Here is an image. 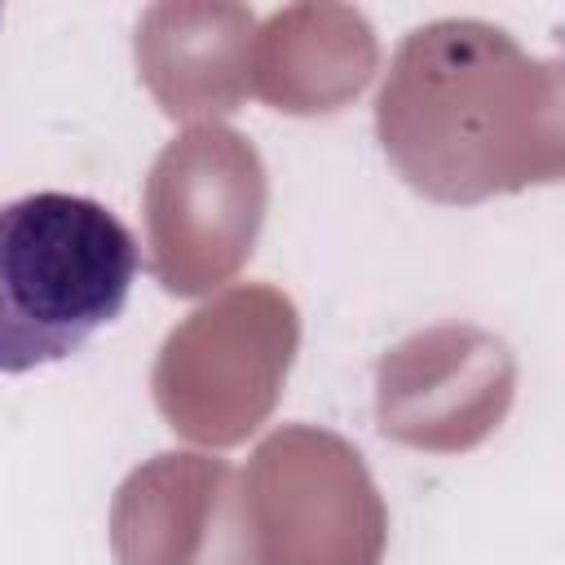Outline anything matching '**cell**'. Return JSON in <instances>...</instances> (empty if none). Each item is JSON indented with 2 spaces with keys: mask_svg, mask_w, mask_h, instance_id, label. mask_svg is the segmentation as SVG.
Returning a JSON list of instances; mask_svg holds the SVG:
<instances>
[{
  "mask_svg": "<svg viewBox=\"0 0 565 565\" xmlns=\"http://www.w3.org/2000/svg\"><path fill=\"white\" fill-rule=\"evenodd\" d=\"M132 230L97 199L35 190L0 203V375L66 362L137 282Z\"/></svg>",
  "mask_w": 565,
  "mask_h": 565,
  "instance_id": "obj_1",
  "label": "cell"
}]
</instances>
